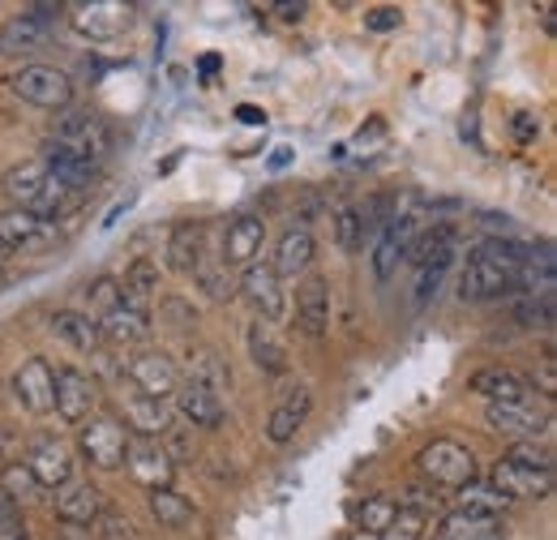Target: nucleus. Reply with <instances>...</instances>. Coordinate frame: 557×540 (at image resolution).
Instances as JSON below:
<instances>
[{
  "mask_svg": "<svg viewBox=\"0 0 557 540\" xmlns=\"http://www.w3.org/2000/svg\"><path fill=\"white\" fill-rule=\"evenodd\" d=\"M275 17H305V4H275Z\"/></svg>",
  "mask_w": 557,
  "mask_h": 540,
  "instance_id": "de8ad7c7",
  "label": "nucleus"
},
{
  "mask_svg": "<svg viewBox=\"0 0 557 540\" xmlns=\"http://www.w3.org/2000/svg\"><path fill=\"white\" fill-rule=\"evenodd\" d=\"M73 30L77 35H86V39H95V44H103V39H116V35H125L129 30V4H121V0H90V4H73Z\"/></svg>",
  "mask_w": 557,
  "mask_h": 540,
  "instance_id": "9b49d317",
  "label": "nucleus"
},
{
  "mask_svg": "<svg viewBox=\"0 0 557 540\" xmlns=\"http://www.w3.org/2000/svg\"><path fill=\"white\" fill-rule=\"evenodd\" d=\"M485 420L493 433L502 438H515V442H536L545 429H549V412L532 400H510V404H488Z\"/></svg>",
  "mask_w": 557,
  "mask_h": 540,
  "instance_id": "6e6552de",
  "label": "nucleus"
},
{
  "mask_svg": "<svg viewBox=\"0 0 557 540\" xmlns=\"http://www.w3.org/2000/svg\"><path fill=\"white\" fill-rule=\"evenodd\" d=\"M536 134H541V121L528 116V112H519V116H515V137H519V142H532Z\"/></svg>",
  "mask_w": 557,
  "mask_h": 540,
  "instance_id": "a18cd8bd",
  "label": "nucleus"
},
{
  "mask_svg": "<svg viewBox=\"0 0 557 540\" xmlns=\"http://www.w3.org/2000/svg\"><path fill=\"white\" fill-rule=\"evenodd\" d=\"M129 429L121 416H108V412H95L90 420H82V433H77V446L82 455L90 459V468H103V472H116L125 464V446H129Z\"/></svg>",
  "mask_w": 557,
  "mask_h": 540,
  "instance_id": "39448f33",
  "label": "nucleus"
},
{
  "mask_svg": "<svg viewBox=\"0 0 557 540\" xmlns=\"http://www.w3.org/2000/svg\"><path fill=\"white\" fill-rule=\"evenodd\" d=\"M351 540H377V537H369V532H356Z\"/></svg>",
  "mask_w": 557,
  "mask_h": 540,
  "instance_id": "3c124183",
  "label": "nucleus"
},
{
  "mask_svg": "<svg viewBox=\"0 0 557 540\" xmlns=\"http://www.w3.org/2000/svg\"><path fill=\"white\" fill-rule=\"evenodd\" d=\"M150 515H154L163 528H185L189 515H194V506H189L181 493H172V489H154V493H150Z\"/></svg>",
  "mask_w": 557,
  "mask_h": 540,
  "instance_id": "f704fd0d",
  "label": "nucleus"
},
{
  "mask_svg": "<svg viewBox=\"0 0 557 540\" xmlns=\"http://www.w3.org/2000/svg\"><path fill=\"white\" fill-rule=\"evenodd\" d=\"M39 163H44V168H48V176H52L57 185H65L70 194L86 189V185L99 176V163H90V159L73 155V150L57 146V142H44V159H39Z\"/></svg>",
  "mask_w": 557,
  "mask_h": 540,
  "instance_id": "4be33fe9",
  "label": "nucleus"
},
{
  "mask_svg": "<svg viewBox=\"0 0 557 540\" xmlns=\"http://www.w3.org/2000/svg\"><path fill=\"white\" fill-rule=\"evenodd\" d=\"M168 262H172L176 270H198V267H202V228H198V223H181V228L172 232Z\"/></svg>",
  "mask_w": 557,
  "mask_h": 540,
  "instance_id": "72a5a7b5",
  "label": "nucleus"
},
{
  "mask_svg": "<svg viewBox=\"0 0 557 540\" xmlns=\"http://www.w3.org/2000/svg\"><path fill=\"white\" fill-rule=\"evenodd\" d=\"M424 223H429V206L420 202V198H404V202L395 206V214L382 223V232H377V245H373V274L386 283L404 258H412L420 245V236H424Z\"/></svg>",
  "mask_w": 557,
  "mask_h": 540,
  "instance_id": "20e7f679",
  "label": "nucleus"
},
{
  "mask_svg": "<svg viewBox=\"0 0 557 540\" xmlns=\"http://www.w3.org/2000/svg\"><path fill=\"white\" fill-rule=\"evenodd\" d=\"M0 540H30L26 537V524H22V511L0 493Z\"/></svg>",
  "mask_w": 557,
  "mask_h": 540,
  "instance_id": "37998d69",
  "label": "nucleus"
},
{
  "mask_svg": "<svg viewBox=\"0 0 557 540\" xmlns=\"http://www.w3.org/2000/svg\"><path fill=\"white\" fill-rule=\"evenodd\" d=\"M420 262H417V305L433 300L446 270L455 262V232L450 228H437L433 236H420Z\"/></svg>",
  "mask_w": 557,
  "mask_h": 540,
  "instance_id": "1a4fd4ad",
  "label": "nucleus"
},
{
  "mask_svg": "<svg viewBox=\"0 0 557 540\" xmlns=\"http://www.w3.org/2000/svg\"><path fill=\"white\" fill-rule=\"evenodd\" d=\"M95 327H99V335H108L112 343H146V339H150V314H134V309L116 305V309H112L108 318H99Z\"/></svg>",
  "mask_w": 557,
  "mask_h": 540,
  "instance_id": "c756f323",
  "label": "nucleus"
},
{
  "mask_svg": "<svg viewBox=\"0 0 557 540\" xmlns=\"http://www.w3.org/2000/svg\"><path fill=\"white\" fill-rule=\"evenodd\" d=\"M472 391L485 395L488 404H510V400H532V382L510 373V369H481L472 378Z\"/></svg>",
  "mask_w": 557,
  "mask_h": 540,
  "instance_id": "a878e982",
  "label": "nucleus"
},
{
  "mask_svg": "<svg viewBox=\"0 0 557 540\" xmlns=\"http://www.w3.org/2000/svg\"><path fill=\"white\" fill-rule=\"evenodd\" d=\"M52 236H57V228L48 219H35V214H26L17 206L0 210V249H13V254L17 249H39Z\"/></svg>",
  "mask_w": 557,
  "mask_h": 540,
  "instance_id": "6ab92c4d",
  "label": "nucleus"
},
{
  "mask_svg": "<svg viewBox=\"0 0 557 540\" xmlns=\"http://www.w3.org/2000/svg\"><path fill=\"white\" fill-rule=\"evenodd\" d=\"M48 142L65 146V150L82 155V159H90V163H99V159H103V130H99V121H95V116H86V112H70V116H61Z\"/></svg>",
  "mask_w": 557,
  "mask_h": 540,
  "instance_id": "aec40b11",
  "label": "nucleus"
},
{
  "mask_svg": "<svg viewBox=\"0 0 557 540\" xmlns=\"http://www.w3.org/2000/svg\"><path fill=\"white\" fill-rule=\"evenodd\" d=\"M488 484L506 498V502H528V498H545L554 489V459L528 442L510 446L497 464H493V476Z\"/></svg>",
  "mask_w": 557,
  "mask_h": 540,
  "instance_id": "f03ea898",
  "label": "nucleus"
},
{
  "mask_svg": "<svg viewBox=\"0 0 557 540\" xmlns=\"http://www.w3.org/2000/svg\"><path fill=\"white\" fill-rule=\"evenodd\" d=\"M0 189L9 194V202L17 206V210H26V214H35V219H61L65 210H70V189L65 185H57L52 176H48V168L39 163V159H30V163H13L9 172H4V181H0Z\"/></svg>",
  "mask_w": 557,
  "mask_h": 540,
  "instance_id": "7ed1b4c3",
  "label": "nucleus"
},
{
  "mask_svg": "<svg viewBox=\"0 0 557 540\" xmlns=\"http://www.w3.org/2000/svg\"><path fill=\"white\" fill-rule=\"evenodd\" d=\"M395 502L391 498H369V502H360V511H356V519H360V532H369V537H382V528L395 519Z\"/></svg>",
  "mask_w": 557,
  "mask_h": 540,
  "instance_id": "ea45409f",
  "label": "nucleus"
},
{
  "mask_svg": "<svg viewBox=\"0 0 557 540\" xmlns=\"http://www.w3.org/2000/svg\"><path fill=\"white\" fill-rule=\"evenodd\" d=\"M129 382L138 386V395H154V400H168L176 386H181V373L176 365L163 356V352H146L129 365Z\"/></svg>",
  "mask_w": 557,
  "mask_h": 540,
  "instance_id": "5701e85b",
  "label": "nucleus"
},
{
  "mask_svg": "<svg viewBox=\"0 0 557 540\" xmlns=\"http://www.w3.org/2000/svg\"><path fill=\"white\" fill-rule=\"evenodd\" d=\"M13 95L30 108H48V112H61L73 103V77L65 69L52 65H26L13 73Z\"/></svg>",
  "mask_w": 557,
  "mask_h": 540,
  "instance_id": "423d86ee",
  "label": "nucleus"
},
{
  "mask_svg": "<svg viewBox=\"0 0 557 540\" xmlns=\"http://www.w3.org/2000/svg\"><path fill=\"white\" fill-rule=\"evenodd\" d=\"M73 468L77 464H73L70 442H61V438H39L26 455V472L35 476L39 489H65L73 480Z\"/></svg>",
  "mask_w": 557,
  "mask_h": 540,
  "instance_id": "ddd939ff",
  "label": "nucleus"
},
{
  "mask_svg": "<svg viewBox=\"0 0 557 540\" xmlns=\"http://www.w3.org/2000/svg\"><path fill=\"white\" fill-rule=\"evenodd\" d=\"M488 532H497V519H476V515H459L450 511L437 528V540H481Z\"/></svg>",
  "mask_w": 557,
  "mask_h": 540,
  "instance_id": "e433bc0d",
  "label": "nucleus"
},
{
  "mask_svg": "<svg viewBox=\"0 0 557 540\" xmlns=\"http://www.w3.org/2000/svg\"><path fill=\"white\" fill-rule=\"evenodd\" d=\"M52 335L61 339V343H70L73 352H95L99 347V327H95V318H86V314H73V309H61L57 318H52Z\"/></svg>",
  "mask_w": 557,
  "mask_h": 540,
  "instance_id": "2f4dec72",
  "label": "nucleus"
},
{
  "mask_svg": "<svg viewBox=\"0 0 557 540\" xmlns=\"http://www.w3.org/2000/svg\"><path fill=\"white\" fill-rule=\"evenodd\" d=\"M125 420L138 438H154V433H168L172 425V400H154V395H134L125 404Z\"/></svg>",
  "mask_w": 557,
  "mask_h": 540,
  "instance_id": "bb28decb",
  "label": "nucleus"
},
{
  "mask_svg": "<svg viewBox=\"0 0 557 540\" xmlns=\"http://www.w3.org/2000/svg\"><path fill=\"white\" fill-rule=\"evenodd\" d=\"M313 262V236H309V228H287L283 232V241H278L275 249V274L283 279V274H296V270H305Z\"/></svg>",
  "mask_w": 557,
  "mask_h": 540,
  "instance_id": "c85d7f7f",
  "label": "nucleus"
},
{
  "mask_svg": "<svg viewBox=\"0 0 557 540\" xmlns=\"http://www.w3.org/2000/svg\"><path fill=\"white\" fill-rule=\"evenodd\" d=\"M335 241H339V249H364V241H369V232H364V210H356V206H344L339 214H335Z\"/></svg>",
  "mask_w": 557,
  "mask_h": 540,
  "instance_id": "4c0bfd02",
  "label": "nucleus"
},
{
  "mask_svg": "<svg viewBox=\"0 0 557 540\" xmlns=\"http://www.w3.org/2000/svg\"><path fill=\"white\" fill-rule=\"evenodd\" d=\"M0 493L17 506V502H35L39 498V484H35V476L26 472V464H13V468L0 472Z\"/></svg>",
  "mask_w": 557,
  "mask_h": 540,
  "instance_id": "58836bf2",
  "label": "nucleus"
},
{
  "mask_svg": "<svg viewBox=\"0 0 557 540\" xmlns=\"http://www.w3.org/2000/svg\"><path fill=\"white\" fill-rule=\"evenodd\" d=\"M417 468L424 480H433V484H442V489H463V484L476 480V455H472L463 442L442 438V442H433V446L420 451Z\"/></svg>",
  "mask_w": 557,
  "mask_h": 540,
  "instance_id": "0eeeda50",
  "label": "nucleus"
},
{
  "mask_svg": "<svg viewBox=\"0 0 557 540\" xmlns=\"http://www.w3.org/2000/svg\"><path fill=\"white\" fill-rule=\"evenodd\" d=\"M262 241H267V223L258 214H236L223 236V267L249 270L262 254Z\"/></svg>",
  "mask_w": 557,
  "mask_h": 540,
  "instance_id": "4468645a",
  "label": "nucleus"
},
{
  "mask_svg": "<svg viewBox=\"0 0 557 540\" xmlns=\"http://www.w3.org/2000/svg\"><path fill=\"white\" fill-rule=\"evenodd\" d=\"M399 22H404V9H391V4H386V9H369V13H364V26H369V30H377V35H382V30H395Z\"/></svg>",
  "mask_w": 557,
  "mask_h": 540,
  "instance_id": "c03bdc74",
  "label": "nucleus"
},
{
  "mask_svg": "<svg viewBox=\"0 0 557 540\" xmlns=\"http://www.w3.org/2000/svg\"><path fill=\"white\" fill-rule=\"evenodd\" d=\"M554 309H557V292H532V296H519L515 305V322L523 327H554Z\"/></svg>",
  "mask_w": 557,
  "mask_h": 540,
  "instance_id": "c9c22d12",
  "label": "nucleus"
},
{
  "mask_svg": "<svg viewBox=\"0 0 557 540\" xmlns=\"http://www.w3.org/2000/svg\"><path fill=\"white\" fill-rule=\"evenodd\" d=\"M481 540H502V528H497V532H488V537H481Z\"/></svg>",
  "mask_w": 557,
  "mask_h": 540,
  "instance_id": "8fccbe9b",
  "label": "nucleus"
},
{
  "mask_svg": "<svg viewBox=\"0 0 557 540\" xmlns=\"http://www.w3.org/2000/svg\"><path fill=\"white\" fill-rule=\"evenodd\" d=\"M309 407H313V395H309L305 386H300V391H292V395L271 412V420H267V438H271L275 446L292 442V438H296V429L309 420Z\"/></svg>",
  "mask_w": 557,
  "mask_h": 540,
  "instance_id": "393cba45",
  "label": "nucleus"
},
{
  "mask_svg": "<svg viewBox=\"0 0 557 540\" xmlns=\"http://www.w3.org/2000/svg\"><path fill=\"white\" fill-rule=\"evenodd\" d=\"M52 365L48 360H39V356H30L26 365H17V373H13V400L26 407V412H35V416H48L52 412Z\"/></svg>",
  "mask_w": 557,
  "mask_h": 540,
  "instance_id": "2eb2a0df",
  "label": "nucleus"
},
{
  "mask_svg": "<svg viewBox=\"0 0 557 540\" xmlns=\"http://www.w3.org/2000/svg\"><path fill=\"white\" fill-rule=\"evenodd\" d=\"M52 412H61L70 425H82V420H90L95 416V407H99V382L90 378V373H82V369H61L57 378H52Z\"/></svg>",
  "mask_w": 557,
  "mask_h": 540,
  "instance_id": "9d476101",
  "label": "nucleus"
},
{
  "mask_svg": "<svg viewBox=\"0 0 557 540\" xmlns=\"http://www.w3.org/2000/svg\"><path fill=\"white\" fill-rule=\"evenodd\" d=\"M326 322H331V283L322 274H309L296 287V327L309 339H318L326 335Z\"/></svg>",
  "mask_w": 557,
  "mask_h": 540,
  "instance_id": "f3484780",
  "label": "nucleus"
},
{
  "mask_svg": "<svg viewBox=\"0 0 557 540\" xmlns=\"http://www.w3.org/2000/svg\"><path fill=\"white\" fill-rule=\"evenodd\" d=\"M506 506H510V502H506L493 484H481V480L463 484V489H459V502H455L459 515H476V519H497Z\"/></svg>",
  "mask_w": 557,
  "mask_h": 540,
  "instance_id": "473e14b6",
  "label": "nucleus"
},
{
  "mask_svg": "<svg viewBox=\"0 0 557 540\" xmlns=\"http://www.w3.org/2000/svg\"><path fill=\"white\" fill-rule=\"evenodd\" d=\"M125 468H129V476H134L138 484H146L150 493H154V489H172V476H176L172 455L159 446V438H129V446H125Z\"/></svg>",
  "mask_w": 557,
  "mask_h": 540,
  "instance_id": "f8f14e48",
  "label": "nucleus"
},
{
  "mask_svg": "<svg viewBox=\"0 0 557 540\" xmlns=\"http://www.w3.org/2000/svg\"><path fill=\"white\" fill-rule=\"evenodd\" d=\"M61 13V4H35V9H26V13H17L13 22H4V30H0V52L4 57H13V52H30L44 35H48V17H57Z\"/></svg>",
  "mask_w": 557,
  "mask_h": 540,
  "instance_id": "dca6fc26",
  "label": "nucleus"
},
{
  "mask_svg": "<svg viewBox=\"0 0 557 540\" xmlns=\"http://www.w3.org/2000/svg\"><path fill=\"white\" fill-rule=\"evenodd\" d=\"M249 356H253V365L267 373V378H278L283 369H287V347L275 339V331L267 327V322H253L249 327Z\"/></svg>",
  "mask_w": 557,
  "mask_h": 540,
  "instance_id": "cd10ccee",
  "label": "nucleus"
},
{
  "mask_svg": "<svg viewBox=\"0 0 557 540\" xmlns=\"http://www.w3.org/2000/svg\"><path fill=\"white\" fill-rule=\"evenodd\" d=\"M176 412H185L202 429H219L223 425V395L202 386V382H194V378H185L176 386Z\"/></svg>",
  "mask_w": 557,
  "mask_h": 540,
  "instance_id": "b1692460",
  "label": "nucleus"
},
{
  "mask_svg": "<svg viewBox=\"0 0 557 540\" xmlns=\"http://www.w3.org/2000/svg\"><path fill=\"white\" fill-rule=\"evenodd\" d=\"M86 296H90V309H95L99 318H108V314L121 305V283H116V279H95V283L86 287Z\"/></svg>",
  "mask_w": 557,
  "mask_h": 540,
  "instance_id": "79ce46f5",
  "label": "nucleus"
},
{
  "mask_svg": "<svg viewBox=\"0 0 557 540\" xmlns=\"http://www.w3.org/2000/svg\"><path fill=\"white\" fill-rule=\"evenodd\" d=\"M287 159H292V150H275V159H271V168H287Z\"/></svg>",
  "mask_w": 557,
  "mask_h": 540,
  "instance_id": "09e8293b",
  "label": "nucleus"
},
{
  "mask_svg": "<svg viewBox=\"0 0 557 540\" xmlns=\"http://www.w3.org/2000/svg\"><path fill=\"white\" fill-rule=\"evenodd\" d=\"M240 292L249 296V305L258 309V322H275L283 318V287H278V274L271 262H253L249 270H240Z\"/></svg>",
  "mask_w": 557,
  "mask_h": 540,
  "instance_id": "a211bd4d",
  "label": "nucleus"
},
{
  "mask_svg": "<svg viewBox=\"0 0 557 540\" xmlns=\"http://www.w3.org/2000/svg\"><path fill=\"white\" fill-rule=\"evenodd\" d=\"M0 287H4V270H0Z\"/></svg>",
  "mask_w": 557,
  "mask_h": 540,
  "instance_id": "603ef678",
  "label": "nucleus"
},
{
  "mask_svg": "<svg viewBox=\"0 0 557 540\" xmlns=\"http://www.w3.org/2000/svg\"><path fill=\"white\" fill-rule=\"evenodd\" d=\"M420 532H424V515H417V511H395V519L382 528V537L377 540H420Z\"/></svg>",
  "mask_w": 557,
  "mask_h": 540,
  "instance_id": "a19ab883",
  "label": "nucleus"
},
{
  "mask_svg": "<svg viewBox=\"0 0 557 540\" xmlns=\"http://www.w3.org/2000/svg\"><path fill=\"white\" fill-rule=\"evenodd\" d=\"M236 121H249V125H267V116H262L258 108H249V103H240V108H236Z\"/></svg>",
  "mask_w": 557,
  "mask_h": 540,
  "instance_id": "49530a36",
  "label": "nucleus"
},
{
  "mask_svg": "<svg viewBox=\"0 0 557 540\" xmlns=\"http://www.w3.org/2000/svg\"><path fill=\"white\" fill-rule=\"evenodd\" d=\"M519 267H523V249L515 241L488 236L468 254V267L459 279V296L463 300H497L510 296L519 283Z\"/></svg>",
  "mask_w": 557,
  "mask_h": 540,
  "instance_id": "f257e3e1",
  "label": "nucleus"
},
{
  "mask_svg": "<svg viewBox=\"0 0 557 540\" xmlns=\"http://www.w3.org/2000/svg\"><path fill=\"white\" fill-rule=\"evenodd\" d=\"M103 515V493L90 480H70L65 489H57V519L73 528H90Z\"/></svg>",
  "mask_w": 557,
  "mask_h": 540,
  "instance_id": "412c9836",
  "label": "nucleus"
},
{
  "mask_svg": "<svg viewBox=\"0 0 557 540\" xmlns=\"http://www.w3.org/2000/svg\"><path fill=\"white\" fill-rule=\"evenodd\" d=\"M154 292H159V267L154 262H134L125 283H121V305L134 309V314H146Z\"/></svg>",
  "mask_w": 557,
  "mask_h": 540,
  "instance_id": "7c9ffc66",
  "label": "nucleus"
}]
</instances>
